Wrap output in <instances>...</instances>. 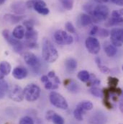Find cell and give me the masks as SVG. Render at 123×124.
Masks as SVG:
<instances>
[{"instance_id": "1", "label": "cell", "mask_w": 123, "mask_h": 124, "mask_svg": "<svg viewBox=\"0 0 123 124\" xmlns=\"http://www.w3.org/2000/svg\"><path fill=\"white\" fill-rule=\"evenodd\" d=\"M42 56L43 59L48 63H53L58 59V52L56 48L48 38H44L43 40Z\"/></svg>"}, {"instance_id": "2", "label": "cell", "mask_w": 123, "mask_h": 124, "mask_svg": "<svg viewBox=\"0 0 123 124\" xmlns=\"http://www.w3.org/2000/svg\"><path fill=\"white\" fill-rule=\"evenodd\" d=\"M109 15V9L108 7L104 4H98L94 7V9L91 13V17L92 23H99L106 20Z\"/></svg>"}, {"instance_id": "3", "label": "cell", "mask_w": 123, "mask_h": 124, "mask_svg": "<svg viewBox=\"0 0 123 124\" xmlns=\"http://www.w3.org/2000/svg\"><path fill=\"white\" fill-rule=\"evenodd\" d=\"M24 90V97L30 102L36 101L40 95V88L35 84H30L25 87Z\"/></svg>"}, {"instance_id": "4", "label": "cell", "mask_w": 123, "mask_h": 124, "mask_svg": "<svg viewBox=\"0 0 123 124\" xmlns=\"http://www.w3.org/2000/svg\"><path fill=\"white\" fill-rule=\"evenodd\" d=\"M25 4L27 8L34 9L37 13L43 15H47L50 12L46 3L43 0H29Z\"/></svg>"}, {"instance_id": "5", "label": "cell", "mask_w": 123, "mask_h": 124, "mask_svg": "<svg viewBox=\"0 0 123 124\" xmlns=\"http://www.w3.org/2000/svg\"><path fill=\"white\" fill-rule=\"evenodd\" d=\"M49 100L51 103L58 108L61 110H66L68 108V104L65 97L56 92H51L50 93Z\"/></svg>"}, {"instance_id": "6", "label": "cell", "mask_w": 123, "mask_h": 124, "mask_svg": "<svg viewBox=\"0 0 123 124\" xmlns=\"http://www.w3.org/2000/svg\"><path fill=\"white\" fill-rule=\"evenodd\" d=\"M2 35L4 38V39L6 40V41L12 46V48H13V49L14 50L15 52L20 54L23 51L24 43L20 42L19 40L15 39L12 35H10L9 31L8 30L5 29V30L2 31Z\"/></svg>"}, {"instance_id": "7", "label": "cell", "mask_w": 123, "mask_h": 124, "mask_svg": "<svg viewBox=\"0 0 123 124\" xmlns=\"http://www.w3.org/2000/svg\"><path fill=\"white\" fill-rule=\"evenodd\" d=\"M54 39L58 45H71L73 42V38L72 35H68L65 31H58L54 34Z\"/></svg>"}, {"instance_id": "8", "label": "cell", "mask_w": 123, "mask_h": 124, "mask_svg": "<svg viewBox=\"0 0 123 124\" xmlns=\"http://www.w3.org/2000/svg\"><path fill=\"white\" fill-rule=\"evenodd\" d=\"M85 45L87 51L94 55H96L99 53L101 49L100 43L97 38L90 36L88 37L85 40Z\"/></svg>"}, {"instance_id": "9", "label": "cell", "mask_w": 123, "mask_h": 124, "mask_svg": "<svg viewBox=\"0 0 123 124\" xmlns=\"http://www.w3.org/2000/svg\"><path fill=\"white\" fill-rule=\"evenodd\" d=\"M111 43L115 47H121L123 46V31L121 28H113L109 32Z\"/></svg>"}, {"instance_id": "10", "label": "cell", "mask_w": 123, "mask_h": 124, "mask_svg": "<svg viewBox=\"0 0 123 124\" xmlns=\"http://www.w3.org/2000/svg\"><path fill=\"white\" fill-rule=\"evenodd\" d=\"M9 96L11 100L15 102H22L24 100V90L19 85H14L9 93Z\"/></svg>"}, {"instance_id": "11", "label": "cell", "mask_w": 123, "mask_h": 124, "mask_svg": "<svg viewBox=\"0 0 123 124\" xmlns=\"http://www.w3.org/2000/svg\"><path fill=\"white\" fill-rule=\"evenodd\" d=\"M123 9L113 11L112 12L111 17L108 20L107 22H106L105 25L107 27H111V26L121 24L123 21Z\"/></svg>"}, {"instance_id": "12", "label": "cell", "mask_w": 123, "mask_h": 124, "mask_svg": "<svg viewBox=\"0 0 123 124\" xmlns=\"http://www.w3.org/2000/svg\"><path fill=\"white\" fill-rule=\"evenodd\" d=\"M24 61L34 69H39L40 65L38 58L31 52H25L24 54Z\"/></svg>"}, {"instance_id": "13", "label": "cell", "mask_w": 123, "mask_h": 124, "mask_svg": "<svg viewBox=\"0 0 123 124\" xmlns=\"http://www.w3.org/2000/svg\"><path fill=\"white\" fill-rule=\"evenodd\" d=\"M107 118L106 115L101 111H96L90 116L89 119V124H106Z\"/></svg>"}, {"instance_id": "14", "label": "cell", "mask_w": 123, "mask_h": 124, "mask_svg": "<svg viewBox=\"0 0 123 124\" xmlns=\"http://www.w3.org/2000/svg\"><path fill=\"white\" fill-rule=\"evenodd\" d=\"M11 9L13 11L16 15H22L23 14L25 13L26 11V4L21 1H14L13 2L11 6Z\"/></svg>"}, {"instance_id": "15", "label": "cell", "mask_w": 123, "mask_h": 124, "mask_svg": "<svg viewBox=\"0 0 123 124\" xmlns=\"http://www.w3.org/2000/svg\"><path fill=\"white\" fill-rule=\"evenodd\" d=\"M28 74V71L26 68L23 66H17L13 69L12 76L19 80L25 79Z\"/></svg>"}, {"instance_id": "16", "label": "cell", "mask_w": 123, "mask_h": 124, "mask_svg": "<svg viewBox=\"0 0 123 124\" xmlns=\"http://www.w3.org/2000/svg\"><path fill=\"white\" fill-rule=\"evenodd\" d=\"M64 86L67 88V90L73 93H76L79 90V87L77 83L73 82L70 79H66L64 80Z\"/></svg>"}, {"instance_id": "17", "label": "cell", "mask_w": 123, "mask_h": 124, "mask_svg": "<svg viewBox=\"0 0 123 124\" xmlns=\"http://www.w3.org/2000/svg\"><path fill=\"white\" fill-rule=\"evenodd\" d=\"M24 19L22 15H15L12 14H6L4 16V20L11 24H17Z\"/></svg>"}, {"instance_id": "18", "label": "cell", "mask_w": 123, "mask_h": 124, "mask_svg": "<svg viewBox=\"0 0 123 124\" xmlns=\"http://www.w3.org/2000/svg\"><path fill=\"white\" fill-rule=\"evenodd\" d=\"M25 28L22 25H17L12 33V35L17 40H21L25 36Z\"/></svg>"}, {"instance_id": "19", "label": "cell", "mask_w": 123, "mask_h": 124, "mask_svg": "<svg viewBox=\"0 0 123 124\" xmlns=\"http://www.w3.org/2000/svg\"><path fill=\"white\" fill-rule=\"evenodd\" d=\"M37 32L36 31L31 30V31H27L25 32V38L26 39V41L28 42H33V43H36L37 39Z\"/></svg>"}, {"instance_id": "20", "label": "cell", "mask_w": 123, "mask_h": 124, "mask_svg": "<svg viewBox=\"0 0 123 124\" xmlns=\"http://www.w3.org/2000/svg\"><path fill=\"white\" fill-rule=\"evenodd\" d=\"M104 52L107 56L113 57L117 54V48L112 43H106V46L104 45Z\"/></svg>"}, {"instance_id": "21", "label": "cell", "mask_w": 123, "mask_h": 124, "mask_svg": "<svg viewBox=\"0 0 123 124\" xmlns=\"http://www.w3.org/2000/svg\"><path fill=\"white\" fill-rule=\"evenodd\" d=\"M79 22L82 26L87 27L92 23V20L89 15L83 13V14H81L79 16Z\"/></svg>"}, {"instance_id": "22", "label": "cell", "mask_w": 123, "mask_h": 124, "mask_svg": "<svg viewBox=\"0 0 123 124\" xmlns=\"http://www.w3.org/2000/svg\"><path fill=\"white\" fill-rule=\"evenodd\" d=\"M12 66L9 62L3 61L0 63V72L4 75L7 76L11 72Z\"/></svg>"}, {"instance_id": "23", "label": "cell", "mask_w": 123, "mask_h": 124, "mask_svg": "<svg viewBox=\"0 0 123 124\" xmlns=\"http://www.w3.org/2000/svg\"><path fill=\"white\" fill-rule=\"evenodd\" d=\"M65 66L66 69L68 71H73L76 70V69L77 68V62L76 59H73V58H69L65 62Z\"/></svg>"}, {"instance_id": "24", "label": "cell", "mask_w": 123, "mask_h": 124, "mask_svg": "<svg viewBox=\"0 0 123 124\" xmlns=\"http://www.w3.org/2000/svg\"><path fill=\"white\" fill-rule=\"evenodd\" d=\"M86 111H84L79 105L76 107L75 110H73V116L76 120L79 121H81L84 119V115Z\"/></svg>"}, {"instance_id": "25", "label": "cell", "mask_w": 123, "mask_h": 124, "mask_svg": "<svg viewBox=\"0 0 123 124\" xmlns=\"http://www.w3.org/2000/svg\"><path fill=\"white\" fill-rule=\"evenodd\" d=\"M8 84L4 79L0 80V99H3L8 91Z\"/></svg>"}, {"instance_id": "26", "label": "cell", "mask_w": 123, "mask_h": 124, "mask_svg": "<svg viewBox=\"0 0 123 124\" xmlns=\"http://www.w3.org/2000/svg\"><path fill=\"white\" fill-rule=\"evenodd\" d=\"M77 77H78V78H79V79L80 81H81L83 82H87L89 80L90 74L87 70H82V71H80L78 73Z\"/></svg>"}, {"instance_id": "27", "label": "cell", "mask_w": 123, "mask_h": 124, "mask_svg": "<svg viewBox=\"0 0 123 124\" xmlns=\"http://www.w3.org/2000/svg\"><path fill=\"white\" fill-rule=\"evenodd\" d=\"M84 111H89V110H92L94 108L93 103L91 101L89 100H84L81 101L79 104H78Z\"/></svg>"}, {"instance_id": "28", "label": "cell", "mask_w": 123, "mask_h": 124, "mask_svg": "<svg viewBox=\"0 0 123 124\" xmlns=\"http://www.w3.org/2000/svg\"><path fill=\"white\" fill-rule=\"evenodd\" d=\"M63 8L68 11H71L73 7V0H60Z\"/></svg>"}, {"instance_id": "29", "label": "cell", "mask_w": 123, "mask_h": 124, "mask_svg": "<svg viewBox=\"0 0 123 124\" xmlns=\"http://www.w3.org/2000/svg\"><path fill=\"white\" fill-rule=\"evenodd\" d=\"M51 121H52L54 124H64V123H65L63 118L60 115L56 113H53Z\"/></svg>"}, {"instance_id": "30", "label": "cell", "mask_w": 123, "mask_h": 124, "mask_svg": "<svg viewBox=\"0 0 123 124\" xmlns=\"http://www.w3.org/2000/svg\"><path fill=\"white\" fill-rule=\"evenodd\" d=\"M89 93H91L92 95H94V97H101L103 95L102 91L99 88H98L96 87H92V88H90Z\"/></svg>"}, {"instance_id": "31", "label": "cell", "mask_w": 123, "mask_h": 124, "mask_svg": "<svg viewBox=\"0 0 123 124\" xmlns=\"http://www.w3.org/2000/svg\"><path fill=\"white\" fill-rule=\"evenodd\" d=\"M44 87H45V88L46 90H56V89L58 88V85L55 84L54 82H51V81L49 79L47 82L44 83Z\"/></svg>"}, {"instance_id": "32", "label": "cell", "mask_w": 123, "mask_h": 124, "mask_svg": "<svg viewBox=\"0 0 123 124\" xmlns=\"http://www.w3.org/2000/svg\"><path fill=\"white\" fill-rule=\"evenodd\" d=\"M119 83V79L116 77H109L108 78V85L110 87H117V85Z\"/></svg>"}, {"instance_id": "33", "label": "cell", "mask_w": 123, "mask_h": 124, "mask_svg": "<svg viewBox=\"0 0 123 124\" xmlns=\"http://www.w3.org/2000/svg\"><path fill=\"white\" fill-rule=\"evenodd\" d=\"M108 90L109 93H113V94H116L117 96H121L123 94V90L121 88L117 87H110L108 88Z\"/></svg>"}, {"instance_id": "34", "label": "cell", "mask_w": 123, "mask_h": 124, "mask_svg": "<svg viewBox=\"0 0 123 124\" xmlns=\"http://www.w3.org/2000/svg\"><path fill=\"white\" fill-rule=\"evenodd\" d=\"M19 124H35L33 119L30 116H24L19 122Z\"/></svg>"}, {"instance_id": "35", "label": "cell", "mask_w": 123, "mask_h": 124, "mask_svg": "<svg viewBox=\"0 0 123 124\" xmlns=\"http://www.w3.org/2000/svg\"><path fill=\"white\" fill-rule=\"evenodd\" d=\"M34 25H35V23L32 20H25L23 22V25L26 28L27 31L33 30Z\"/></svg>"}, {"instance_id": "36", "label": "cell", "mask_w": 123, "mask_h": 124, "mask_svg": "<svg viewBox=\"0 0 123 124\" xmlns=\"http://www.w3.org/2000/svg\"><path fill=\"white\" fill-rule=\"evenodd\" d=\"M65 28L67 30V31L69 32L70 33H75V32H76L73 25L71 22H67L65 25Z\"/></svg>"}, {"instance_id": "37", "label": "cell", "mask_w": 123, "mask_h": 124, "mask_svg": "<svg viewBox=\"0 0 123 124\" xmlns=\"http://www.w3.org/2000/svg\"><path fill=\"white\" fill-rule=\"evenodd\" d=\"M97 33H99L98 35L101 37H104V38H107V36L109 35V31L105 28H101V29H99V31L97 32Z\"/></svg>"}, {"instance_id": "38", "label": "cell", "mask_w": 123, "mask_h": 124, "mask_svg": "<svg viewBox=\"0 0 123 124\" xmlns=\"http://www.w3.org/2000/svg\"><path fill=\"white\" fill-rule=\"evenodd\" d=\"M98 66V68H99V69L100 70V71L101 72H102V73H104V74H109V73H110V69L107 67V66H104V65H102L101 63V64H99V65H97Z\"/></svg>"}, {"instance_id": "39", "label": "cell", "mask_w": 123, "mask_h": 124, "mask_svg": "<svg viewBox=\"0 0 123 124\" xmlns=\"http://www.w3.org/2000/svg\"><path fill=\"white\" fill-rule=\"evenodd\" d=\"M104 105L107 109H109V110H111V109H112V108H113V106H112V103L110 102L109 100H104Z\"/></svg>"}, {"instance_id": "40", "label": "cell", "mask_w": 123, "mask_h": 124, "mask_svg": "<svg viewBox=\"0 0 123 124\" xmlns=\"http://www.w3.org/2000/svg\"><path fill=\"white\" fill-rule=\"evenodd\" d=\"M55 113V112H54V111H53V110H48V111L46 113V116H45L46 119H47L48 121H51V118H52V116H53V113Z\"/></svg>"}, {"instance_id": "41", "label": "cell", "mask_w": 123, "mask_h": 124, "mask_svg": "<svg viewBox=\"0 0 123 124\" xmlns=\"http://www.w3.org/2000/svg\"><path fill=\"white\" fill-rule=\"evenodd\" d=\"M99 31V28L97 26H94L92 30L90 31V35H96L97 33V32Z\"/></svg>"}, {"instance_id": "42", "label": "cell", "mask_w": 123, "mask_h": 124, "mask_svg": "<svg viewBox=\"0 0 123 124\" xmlns=\"http://www.w3.org/2000/svg\"><path fill=\"white\" fill-rule=\"evenodd\" d=\"M48 77L49 78V79H53V78H54L56 75V73H55V71H49L48 73Z\"/></svg>"}, {"instance_id": "43", "label": "cell", "mask_w": 123, "mask_h": 124, "mask_svg": "<svg viewBox=\"0 0 123 124\" xmlns=\"http://www.w3.org/2000/svg\"><path fill=\"white\" fill-rule=\"evenodd\" d=\"M112 2L115 3V4L118 6H123V0H111Z\"/></svg>"}, {"instance_id": "44", "label": "cell", "mask_w": 123, "mask_h": 124, "mask_svg": "<svg viewBox=\"0 0 123 124\" xmlns=\"http://www.w3.org/2000/svg\"><path fill=\"white\" fill-rule=\"evenodd\" d=\"M49 79H50L48 77L47 75H43V76H42V77H41V82H42L43 84L45 83V82H47Z\"/></svg>"}, {"instance_id": "45", "label": "cell", "mask_w": 123, "mask_h": 124, "mask_svg": "<svg viewBox=\"0 0 123 124\" xmlns=\"http://www.w3.org/2000/svg\"><path fill=\"white\" fill-rule=\"evenodd\" d=\"M94 1L99 4H105L109 1V0H94Z\"/></svg>"}, {"instance_id": "46", "label": "cell", "mask_w": 123, "mask_h": 124, "mask_svg": "<svg viewBox=\"0 0 123 124\" xmlns=\"http://www.w3.org/2000/svg\"><path fill=\"white\" fill-rule=\"evenodd\" d=\"M120 109L121 112H122V113H123V101H121V102H120Z\"/></svg>"}, {"instance_id": "47", "label": "cell", "mask_w": 123, "mask_h": 124, "mask_svg": "<svg viewBox=\"0 0 123 124\" xmlns=\"http://www.w3.org/2000/svg\"><path fill=\"white\" fill-rule=\"evenodd\" d=\"M4 76L0 72V80H1V79H4Z\"/></svg>"}, {"instance_id": "48", "label": "cell", "mask_w": 123, "mask_h": 124, "mask_svg": "<svg viewBox=\"0 0 123 124\" xmlns=\"http://www.w3.org/2000/svg\"><path fill=\"white\" fill-rule=\"evenodd\" d=\"M112 99H113L114 101H117V96H113Z\"/></svg>"}, {"instance_id": "49", "label": "cell", "mask_w": 123, "mask_h": 124, "mask_svg": "<svg viewBox=\"0 0 123 124\" xmlns=\"http://www.w3.org/2000/svg\"><path fill=\"white\" fill-rule=\"evenodd\" d=\"M7 0H0V5H1V4H3L5 1H6Z\"/></svg>"}]
</instances>
